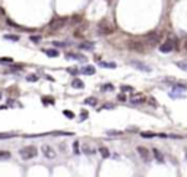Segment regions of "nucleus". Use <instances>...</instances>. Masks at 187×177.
Listing matches in <instances>:
<instances>
[{"instance_id":"f257e3e1","label":"nucleus","mask_w":187,"mask_h":177,"mask_svg":"<svg viewBox=\"0 0 187 177\" xmlns=\"http://www.w3.org/2000/svg\"><path fill=\"white\" fill-rule=\"evenodd\" d=\"M19 155H21V158H22V160L28 161V160L35 158V157L38 155V151H37L35 146H23L22 150L19 151Z\"/></svg>"},{"instance_id":"f03ea898","label":"nucleus","mask_w":187,"mask_h":177,"mask_svg":"<svg viewBox=\"0 0 187 177\" xmlns=\"http://www.w3.org/2000/svg\"><path fill=\"white\" fill-rule=\"evenodd\" d=\"M66 23H67V18H64V16H57V18H53V19L50 21L48 28L51 29V31H57V29H60V28L64 27Z\"/></svg>"},{"instance_id":"7ed1b4c3","label":"nucleus","mask_w":187,"mask_h":177,"mask_svg":"<svg viewBox=\"0 0 187 177\" xmlns=\"http://www.w3.org/2000/svg\"><path fill=\"white\" fill-rule=\"evenodd\" d=\"M127 47L130 51H136V53H145V44L139 40H130L127 43Z\"/></svg>"},{"instance_id":"20e7f679","label":"nucleus","mask_w":187,"mask_h":177,"mask_svg":"<svg viewBox=\"0 0 187 177\" xmlns=\"http://www.w3.org/2000/svg\"><path fill=\"white\" fill-rule=\"evenodd\" d=\"M184 91H187V85H184V83H177L171 89L170 97L171 98H180V97H183L181 92H184Z\"/></svg>"},{"instance_id":"39448f33","label":"nucleus","mask_w":187,"mask_h":177,"mask_svg":"<svg viewBox=\"0 0 187 177\" xmlns=\"http://www.w3.org/2000/svg\"><path fill=\"white\" fill-rule=\"evenodd\" d=\"M41 152H43V155H44L47 160H54L56 157H57L56 151L53 150V146H50V145H43V146H41Z\"/></svg>"},{"instance_id":"423d86ee","label":"nucleus","mask_w":187,"mask_h":177,"mask_svg":"<svg viewBox=\"0 0 187 177\" xmlns=\"http://www.w3.org/2000/svg\"><path fill=\"white\" fill-rule=\"evenodd\" d=\"M136 151H138V154H139V157L142 158L145 162H149L151 161V154H149V151L145 148V146H138L136 148Z\"/></svg>"},{"instance_id":"0eeeda50","label":"nucleus","mask_w":187,"mask_h":177,"mask_svg":"<svg viewBox=\"0 0 187 177\" xmlns=\"http://www.w3.org/2000/svg\"><path fill=\"white\" fill-rule=\"evenodd\" d=\"M158 40H160V34L158 32H149L146 35V44L151 45V47H154L156 43H158Z\"/></svg>"},{"instance_id":"6e6552de","label":"nucleus","mask_w":187,"mask_h":177,"mask_svg":"<svg viewBox=\"0 0 187 177\" xmlns=\"http://www.w3.org/2000/svg\"><path fill=\"white\" fill-rule=\"evenodd\" d=\"M172 50H174V41H172V40L165 41L164 44H161V47H160L161 53H170V51H172Z\"/></svg>"},{"instance_id":"1a4fd4ad","label":"nucleus","mask_w":187,"mask_h":177,"mask_svg":"<svg viewBox=\"0 0 187 177\" xmlns=\"http://www.w3.org/2000/svg\"><path fill=\"white\" fill-rule=\"evenodd\" d=\"M66 59H69V60H77V61H86V57L83 54H79V53H67Z\"/></svg>"},{"instance_id":"9d476101","label":"nucleus","mask_w":187,"mask_h":177,"mask_svg":"<svg viewBox=\"0 0 187 177\" xmlns=\"http://www.w3.org/2000/svg\"><path fill=\"white\" fill-rule=\"evenodd\" d=\"M114 32V28L111 25H107V27H99L98 29V34H102V35H108V34H113Z\"/></svg>"},{"instance_id":"9b49d317","label":"nucleus","mask_w":187,"mask_h":177,"mask_svg":"<svg viewBox=\"0 0 187 177\" xmlns=\"http://www.w3.org/2000/svg\"><path fill=\"white\" fill-rule=\"evenodd\" d=\"M132 65L135 67H138V69H140L142 72H151L152 69L149 66H146V65H143V63H140V61H132Z\"/></svg>"},{"instance_id":"f8f14e48","label":"nucleus","mask_w":187,"mask_h":177,"mask_svg":"<svg viewBox=\"0 0 187 177\" xmlns=\"http://www.w3.org/2000/svg\"><path fill=\"white\" fill-rule=\"evenodd\" d=\"M81 73H83V75H88V76H91V75H94L95 73V67L94 66H83L81 70H79Z\"/></svg>"},{"instance_id":"ddd939ff","label":"nucleus","mask_w":187,"mask_h":177,"mask_svg":"<svg viewBox=\"0 0 187 177\" xmlns=\"http://www.w3.org/2000/svg\"><path fill=\"white\" fill-rule=\"evenodd\" d=\"M99 154H101V157H102V158H110V157H111L110 151H108V148H107V146H99Z\"/></svg>"},{"instance_id":"4468645a","label":"nucleus","mask_w":187,"mask_h":177,"mask_svg":"<svg viewBox=\"0 0 187 177\" xmlns=\"http://www.w3.org/2000/svg\"><path fill=\"white\" fill-rule=\"evenodd\" d=\"M152 152H154L155 160H156V161H160L161 164H162V162H164V155L161 154V151H158L156 148H154V150H152Z\"/></svg>"},{"instance_id":"2eb2a0df","label":"nucleus","mask_w":187,"mask_h":177,"mask_svg":"<svg viewBox=\"0 0 187 177\" xmlns=\"http://www.w3.org/2000/svg\"><path fill=\"white\" fill-rule=\"evenodd\" d=\"M72 86H73V88H76V89H82L83 86H85V83L82 82V81H81V79H73V82H72Z\"/></svg>"},{"instance_id":"dca6fc26","label":"nucleus","mask_w":187,"mask_h":177,"mask_svg":"<svg viewBox=\"0 0 187 177\" xmlns=\"http://www.w3.org/2000/svg\"><path fill=\"white\" fill-rule=\"evenodd\" d=\"M99 66L101 67H108V69H114V67L117 66L116 63H113V61H99Z\"/></svg>"},{"instance_id":"f3484780","label":"nucleus","mask_w":187,"mask_h":177,"mask_svg":"<svg viewBox=\"0 0 187 177\" xmlns=\"http://www.w3.org/2000/svg\"><path fill=\"white\" fill-rule=\"evenodd\" d=\"M44 53L48 56V57H57V56H59V51L54 50V48H48V50H44Z\"/></svg>"},{"instance_id":"a211bd4d","label":"nucleus","mask_w":187,"mask_h":177,"mask_svg":"<svg viewBox=\"0 0 187 177\" xmlns=\"http://www.w3.org/2000/svg\"><path fill=\"white\" fill-rule=\"evenodd\" d=\"M85 104H86V105H97V104H98V100H97L95 97H89V98L85 100Z\"/></svg>"},{"instance_id":"6ab92c4d","label":"nucleus","mask_w":187,"mask_h":177,"mask_svg":"<svg viewBox=\"0 0 187 177\" xmlns=\"http://www.w3.org/2000/svg\"><path fill=\"white\" fill-rule=\"evenodd\" d=\"M79 48H82V50H94V44H91V43H82V44H79Z\"/></svg>"},{"instance_id":"aec40b11","label":"nucleus","mask_w":187,"mask_h":177,"mask_svg":"<svg viewBox=\"0 0 187 177\" xmlns=\"http://www.w3.org/2000/svg\"><path fill=\"white\" fill-rule=\"evenodd\" d=\"M12 157V154L9 151H0V160H9Z\"/></svg>"},{"instance_id":"412c9836","label":"nucleus","mask_w":187,"mask_h":177,"mask_svg":"<svg viewBox=\"0 0 187 177\" xmlns=\"http://www.w3.org/2000/svg\"><path fill=\"white\" fill-rule=\"evenodd\" d=\"M176 65H177V67H180V69H181V70H186V72H187V60L177 61Z\"/></svg>"},{"instance_id":"4be33fe9","label":"nucleus","mask_w":187,"mask_h":177,"mask_svg":"<svg viewBox=\"0 0 187 177\" xmlns=\"http://www.w3.org/2000/svg\"><path fill=\"white\" fill-rule=\"evenodd\" d=\"M3 38H5V40H10V41H19V35H13V34H6Z\"/></svg>"},{"instance_id":"5701e85b","label":"nucleus","mask_w":187,"mask_h":177,"mask_svg":"<svg viewBox=\"0 0 187 177\" xmlns=\"http://www.w3.org/2000/svg\"><path fill=\"white\" fill-rule=\"evenodd\" d=\"M142 138H155V136H158L156 133H152V132H142Z\"/></svg>"},{"instance_id":"b1692460","label":"nucleus","mask_w":187,"mask_h":177,"mask_svg":"<svg viewBox=\"0 0 187 177\" xmlns=\"http://www.w3.org/2000/svg\"><path fill=\"white\" fill-rule=\"evenodd\" d=\"M16 136V133H0V139H9Z\"/></svg>"},{"instance_id":"393cba45","label":"nucleus","mask_w":187,"mask_h":177,"mask_svg":"<svg viewBox=\"0 0 187 177\" xmlns=\"http://www.w3.org/2000/svg\"><path fill=\"white\" fill-rule=\"evenodd\" d=\"M70 21H72V23H79L82 21V16H81V15H73Z\"/></svg>"},{"instance_id":"a878e982","label":"nucleus","mask_w":187,"mask_h":177,"mask_svg":"<svg viewBox=\"0 0 187 177\" xmlns=\"http://www.w3.org/2000/svg\"><path fill=\"white\" fill-rule=\"evenodd\" d=\"M73 152H75V155L81 154V151H79V142H77V141H75V142H73Z\"/></svg>"},{"instance_id":"bb28decb","label":"nucleus","mask_w":187,"mask_h":177,"mask_svg":"<svg viewBox=\"0 0 187 177\" xmlns=\"http://www.w3.org/2000/svg\"><path fill=\"white\" fill-rule=\"evenodd\" d=\"M102 91H113L114 89V85L113 83H105V85H102Z\"/></svg>"},{"instance_id":"cd10ccee","label":"nucleus","mask_w":187,"mask_h":177,"mask_svg":"<svg viewBox=\"0 0 187 177\" xmlns=\"http://www.w3.org/2000/svg\"><path fill=\"white\" fill-rule=\"evenodd\" d=\"M27 81L28 82H37V81H38V76H37V75H28Z\"/></svg>"},{"instance_id":"c85d7f7f","label":"nucleus","mask_w":187,"mask_h":177,"mask_svg":"<svg viewBox=\"0 0 187 177\" xmlns=\"http://www.w3.org/2000/svg\"><path fill=\"white\" fill-rule=\"evenodd\" d=\"M107 135H110V136H118V135H123L121 130H108Z\"/></svg>"},{"instance_id":"c756f323","label":"nucleus","mask_w":187,"mask_h":177,"mask_svg":"<svg viewBox=\"0 0 187 177\" xmlns=\"http://www.w3.org/2000/svg\"><path fill=\"white\" fill-rule=\"evenodd\" d=\"M133 104H142V103H146V98L145 97H140V98H136V100H132Z\"/></svg>"},{"instance_id":"7c9ffc66","label":"nucleus","mask_w":187,"mask_h":177,"mask_svg":"<svg viewBox=\"0 0 187 177\" xmlns=\"http://www.w3.org/2000/svg\"><path fill=\"white\" fill-rule=\"evenodd\" d=\"M29 40L32 43H39L41 41V35H32V37H29Z\"/></svg>"},{"instance_id":"2f4dec72","label":"nucleus","mask_w":187,"mask_h":177,"mask_svg":"<svg viewBox=\"0 0 187 177\" xmlns=\"http://www.w3.org/2000/svg\"><path fill=\"white\" fill-rule=\"evenodd\" d=\"M114 108V104H104L99 110H113Z\"/></svg>"},{"instance_id":"473e14b6","label":"nucleus","mask_w":187,"mask_h":177,"mask_svg":"<svg viewBox=\"0 0 187 177\" xmlns=\"http://www.w3.org/2000/svg\"><path fill=\"white\" fill-rule=\"evenodd\" d=\"M63 114H64L66 117H69V119H73V117H75V114H73L72 111H69V110H63Z\"/></svg>"},{"instance_id":"72a5a7b5","label":"nucleus","mask_w":187,"mask_h":177,"mask_svg":"<svg viewBox=\"0 0 187 177\" xmlns=\"http://www.w3.org/2000/svg\"><path fill=\"white\" fill-rule=\"evenodd\" d=\"M43 101H44V104H54V100H51V98H48V97L43 98Z\"/></svg>"},{"instance_id":"f704fd0d","label":"nucleus","mask_w":187,"mask_h":177,"mask_svg":"<svg viewBox=\"0 0 187 177\" xmlns=\"http://www.w3.org/2000/svg\"><path fill=\"white\" fill-rule=\"evenodd\" d=\"M67 72L72 73V75H77V73H79V70H77V69H73V67H69V69H67Z\"/></svg>"},{"instance_id":"c9c22d12","label":"nucleus","mask_w":187,"mask_h":177,"mask_svg":"<svg viewBox=\"0 0 187 177\" xmlns=\"http://www.w3.org/2000/svg\"><path fill=\"white\" fill-rule=\"evenodd\" d=\"M54 45H59V47H66V45H69V43H59V41H56Z\"/></svg>"},{"instance_id":"e433bc0d","label":"nucleus","mask_w":187,"mask_h":177,"mask_svg":"<svg viewBox=\"0 0 187 177\" xmlns=\"http://www.w3.org/2000/svg\"><path fill=\"white\" fill-rule=\"evenodd\" d=\"M121 91H133V88L129 85H124V86H121Z\"/></svg>"},{"instance_id":"4c0bfd02","label":"nucleus","mask_w":187,"mask_h":177,"mask_svg":"<svg viewBox=\"0 0 187 177\" xmlns=\"http://www.w3.org/2000/svg\"><path fill=\"white\" fill-rule=\"evenodd\" d=\"M86 117H88V113H86V111H82V113H81V120H85Z\"/></svg>"},{"instance_id":"58836bf2","label":"nucleus","mask_w":187,"mask_h":177,"mask_svg":"<svg viewBox=\"0 0 187 177\" xmlns=\"http://www.w3.org/2000/svg\"><path fill=\"white\" fill-rule=\"evenodd\" d=\"M117 98H118V101H126V95H124V94H120L118 97H117Z\"/></svg>"},{"instance_id":"ea45409f","label":"nucleus","mask_w":187,"mask_h":177,"mask_svg":"<svg viewBox=\"0 0 187 177\" xmlns=\"http://www.w3.org/2000/svg\"><path fill=\"white\" fill-rule=\"evenodd\" d=\"M184 48H186V50H187V41H186V44H184Z\"/></svg>"},{"instance_id":"a19ab883","label":"nucleus","mask_w":187,"mask_h":177,"mask_svg":"<svg viewBox=\"0 0 187 177\" xmlns=\"http://www.w3.org/2000/svg\"><path fill=\"white\" fill-rule=\"evenodd\" d=\"M0 100H2V92H0Z\"/></svg>"},{"instance_id":"79ce46f5","label":"nucleus","mask_w":187,"mask_h":177,"mask_svg":"<svg viewBox=\"0 0 187 177\" xmlns=\"http://www.w3.org/2000/svg\"><path fill=\"white\" fill-rule=\"evenodd\" d=\"M186 157H187V154H186Z\"/></svg>"}]
</instances>
